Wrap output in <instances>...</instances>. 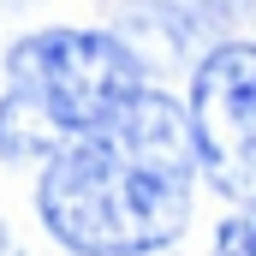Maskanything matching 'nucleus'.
Instances as JSON below:
<instances>
[{
	"label": "nucleus",
	"mask_w": 256,
	"mask_h": 256,
	"mask_svg": "<svg viewBox=\"0 0 256 256\" xmlns=\"http://www.w3.org/2000/svg\"><path fill=\"white\" fill-rule=\"evenodd\" d=\"M191 191L196 149L185 108L143 84L108 126L42 161L36 208L48 238L72 256H155L185 232Z\"/></svg>",
	"instance_id": "f257e3e1"
},
{
	"label": "nucleus",
	"mask_w": 256,
	"mask_h": 256,
	"mask_svg": "<svg viewBox=\"0 0 256 256\" xmlns=\"http://www.w3.org/2000/svg\"><path fill=\"white\" fill-rule=\"evenodd\" d=\"M143 90V66L114 30H30L6 48L0 155L48 161L72 137L108 126Z\"/></svg>",
	"instance_id": "f03ea898"
},
{
	"label": "nucleus",
	"mask_w": 256,
	"mask_h": 256,
	"mask_svg": "<svg viewBox=\"0 0 256 256\" xmlns=\"http://www.w3.org/2000/svg\"><path fill=\"white\" fill-rule=\"evenodd\" d=\"M185 126L196 173L232 202H256V42H214L196 54Z\"/></svg>",
	"instance_id": "7ed1b4c3"
},
{
	"label": "nucleus",
	"mask_w": 256,
	"mask_h": 256,
	"mask_svg": "<svg viewBox=\"0 0 256 256\" xmlns=\"http://www.w3.org/2000/svg\"><path fill=\"white\" fill-rule=\"evenodd\" d=\"M214 256H256V202L214 226Z\"/></svg>",
	"instance_id": "20e7f679"
},
{
	"label": "nucleus",
	"mask_w": 256,
	"mask_h": 256,
	"mask_svg": "<svg viewBox=\"0 0 256 256\" xmlns=\"http://www.w3.org/2000/svg\"><path fill=\"white\" fill-rule=\"evenodd\" d=\"M179 6H185L191 18H202V24H208V18H214V24H232V18L250 12V0H179Z\"/></svg>",
	"instance_id": "39448f33"
}]
</instances>
